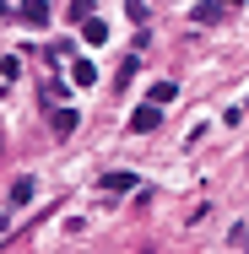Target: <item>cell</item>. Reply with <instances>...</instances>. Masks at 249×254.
<instances>
[{
	"mask_svg": "<svg viewBox=\"0 0 249 254\" xmlns=\"http://www.w3.org/2000/svg\"><path fill=\"white\" fill-rule=\"evenodd\" d=\"M157 125H163V108H157V103H141V108L130 114V130H136V135H147V130H157Z\"/></svg>",
	"mask_w": 249,
	"mask_h": 254,
	"instance_id": "6da1fadb",
	"label": "cell"
},
{
	"mask_svg": "<svg viewBox=\"0 0 249 254\" xmlns=\"http://www.w3.org/2000/svg\"><path fill=\"white\" fill-rule=\"evenodd\" d=\"M16 11H22V22H38V27L49 22V0H22Z\"/></svg>",
	"mask_w": 249,
	"mask_h": 254,
	"instance_id": "7a4b0ae2",
	"label": "cell"
},
{
	"mask_svg": "<svg viewBox=\"0 0 249 254\" xmlns=\"http://www.w3.org/2000/svg\"><path fill=\"white\" fill-rule=\"evenodd\" d=\"M76 119H82V114H76V108H54V114H49V125H54V135H71V130H76Z\"/></svg>",
	"mask_w": 249,
	"mask_h": 254,
	"instance_id": "3957f363",
	"label": "cell"
},
{
	"mask_svg": "<svg viewBox=\"0 0 249 254\" xmlns=\"http://www.w3.org/2000/svg\"><path fill=\"white\" fill-rule=\"evenodd\" d=\"M71 81H76V87H92V81H98V65H92V60H76V65H71Z\"/></svg>",
	"mask_w": 249,
	"mask_h": 254,
	"instance_id": "277c9868",
	"label": "cell"
},
{
	"mask_svg": "<svg viewBox=\"0 0 249 254\" xmlns=\"http://www.w3.org/2000/svg\"><path fill=\"white\" fill-rule=\"evenodd\" d=\"M82 38H87V44H103V38H108V22L87 16V22H82Z\"/></svg>",
	"mask_w": 249,
	"mask_h": 254,
	"instance_id": "5b68a950",
	"label": "cell"
},
{
	"mask_svg": "<svg viewBox=\"0 0 249 254\" xmlns=\"http://www.w3.org/2000/svg\"><path fill=\"white\" fill-rule=\"evenodd\" d=\"M173 98H179V87H173V81H157V87L147 92V103H157V108H163V103H173Z\"/></svg>",
	"mask_w": 249,
	"mask_h": 254,
	"instance_id": "8992f818",
	"label": "cell"
},
{
	"mask_svg": "<svg viewBox=\"0 0 249 254\" xmlns=\"http://www.w3.org/2000/svg\"><path fill=\"white\" fill-rule=\"evenodd\" d=\"M103 190H136V173H103Z\"/></svg>",
	"mask_w": 249,
	"mask_h": 254,
	"instance_id": "52a82bcc",
	"label": "cell"
},
{
	"mask_svg": "<svg viewBox=\"0 0 249 254\" xmlns=\"http://www.w3.org/2000/svg\"><path fill=\"white\" fill-rule=\"evenodd\" d=\"M11 200H16V205L33 200V179H16V184H11Z\"/></svg>",
	"mask_w": 249,
	"mask_h": 254,
	"instance_id": "ba28073f",
	"label": "cell"
},
{
	"mask_svg": "<svg viewBox=\"0 0 249 254\" xmlns=\"http://www.w3.org/2000/svg\"><path fill=\"white\" fill-rule=\"evenodd\" d=\"M195 22H222V5H211V0H200V5H195Z\"/></svg>",
	"mask_w": 249,
	"mask_h": 254,
	"instance_id": "9c48e42d",
	"label": "cell"
},
{
	"mask_svg": "<svg viewBox=\"0 0 249 254\" xmlns=\"http://www.w3.org/2000/svg\"><path fill=\"white\" fill-rule=\"evenodd\" d=\"M87 16H92V0H71V22H76V27H82V22H87Z\"/></svg>",
	"mask_w": 249,
	"mask_h": 254,
	"instance_id": "30bf717a",
	"label": "cell"
},
{
	"mask_svg": "<svg viewBox=\"0 0 249 254\" xmlns=\"http://www.w3.org/2000/svg\"><path fill=\"white\" fill-rule=\"evenodd\" d=\"M38 98H44V103H60V98H65V87H60V81H44V87H38Z\"/></svg>",
	"mask_w": 249,
	"mask_h": 254,
	"instance_id": "8fae6325",
	"label": "cell"
}]
</instances>
